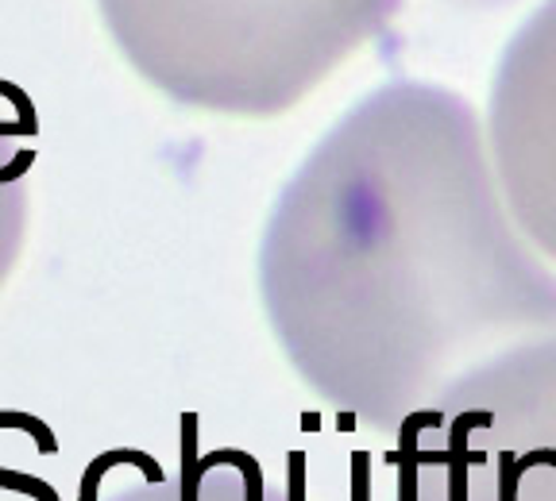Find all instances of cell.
I'll return each instance as SVG.
<instances>
[{"label":"cell","instance_id":"1","mask_svg":"<svg viewBox=\"0 0 556 501\" xmlns=\"http://www.w3.org/2000/svg\"><path fill=\"white\" fill-rule=\"evenodd\" d=\"M260 294L305 386L375 433L556 336V270L514 224L483 124L429 81L367 93L305 155L270 208Z\"/></svg>","mask_w":556,"mask_h":501},{"label":"cell","instance_id":"6","mask_svg":"<svg viewBox=\"0 0 556 501\" xmlns=\"http://www.w3.org/2000/svg\"><path fill=\"white\" fill-rule=\"evenodd\" d=\"M27 224V185H4L0 190V282L20 259V243H24Z\"/></svg>","mask_w":556,"mask_h":501},{"label":"cell","instance_id":"2","mask_svg":"<svg viewBox=\"0 0 556 501\" xmlns=\"http://www.w3.org/2000/svg\"><path fill=\"white\" fill-rule=\"evenodd\" d=\"M402 0H97L139 78L170 101L275 116L387 27Z\"/></svg>","mask_w":556,"mask_h":501},{"label":"cell","instance_id":"4","mask_svg":"<svg viewBox=\"0 0 556 501\" xmlns=\"http://www.w3.org/2000/svg\"><path fill=\"white\" fill-rule=\"evenodd\" d=\"M483 139L514 224L556 259V0H545L506 43Z\"/></svg>","mask_w":556,"mask_h":501},{"label":"cell","instance_id":"8","mask_svg":"<svg viewBox=\"0 0 556 501\" xmlns=\"http://www.w3.org/2000/svg\"><path fill=\"white\" fill-rule=\"evenodd\" d=\"M290 490H287V501H305V478H302V467H305V455L302 451H290ZM236 467H240V451H236ZM243 501V478H240V498Z\"/></svg>","mask_w":556,"mask_h":501},{"label":"cell","instance_id":"5","mask_svg":"<svg viewBox=\"0 0 556 501\" xmlns=\"http://www.w3.org/2000/svg\"><path fill=\"white\" fill-rule=\"evenodd\" d=\"M136 467L143 471V478L155 486L166 483V471L159 467V459H151L148 451H131V448H113V451H101V455L89 463L86 471H81V483H78V501H97V493H101V478L109 475L113 467Z\"/></svg>","mask_w":556,"mask_h":501},{"label":"cell","instance_id":"7","mask_svg":"<svg viewBox=\"0 0 556 501\" xmlns=\"http://www.w3.org/2000/svg\"><path fill=\"white\" fill-rule=\"evenodd\" d=\"M0 490L31 493L35 501H62L51 483H43V478H35V475H20V471H9V467H0Z\"/></svg>","mask_w":556,"mask_h":501},{"label":"cell","instance_id":"3","mask_svg":"<svg viewBox=\"0 0 556 501\" xmlns=\"http://www.w3.org/2000/svg\"><path fill=\"white\" fill-rule=\"evenodd\" d=\"M399 501H556V336L464 374L399 424Z\"/></svg>","mask_w":556,"mask_h":501}]
</instances>
